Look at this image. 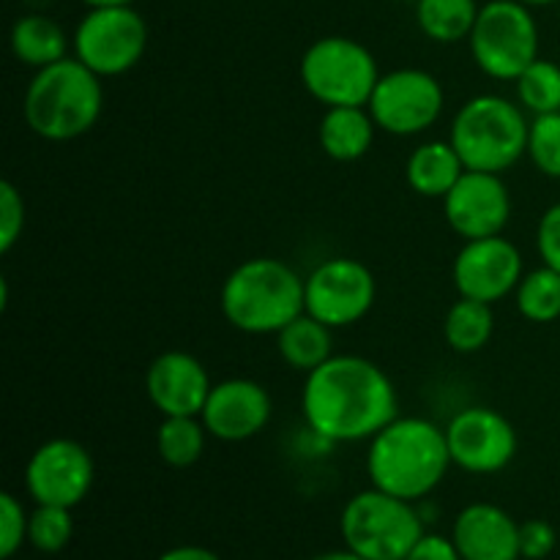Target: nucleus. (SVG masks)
<instances>
[{"label": "nucleus", "instance_id": "9d476101", "mask_svg": "<svg viewBox=\"0 0 560 560\" xmlns=\"http://www.w3.org/2000/svg\"><path fill=\"white\" fill-rule=\"evenodd\" d=\"M443 85L424 69H394L381 74L366 109L381 131L413 137L432 129L443 113Z\"/></svg>", "mask_w": 560, "mask_h": 560}, {"label": "nucleus", "instance_id": "dca6fc26", "mask_svg": "<svg viewBox=\"0 0 560 560\" xmlns=\"http://www.w3.org/2000/svg\"><path fill=\"white\" fill-rule=\"evenodd\" d=\"M273 413L271 394L249 377H230L213 383L200 419L208 435L224 443H241L260 435Z\"/></svg>", "mask_w": 560, "mask_h": 560}, {"label": "nucleus", "instance_id": "4c0bfd02", "mask_svg": "<svg viewBox=\"0 0 560 560\" xmlns=\"http://www.w3.org/2000/svg\"><path fill=\"white\" fill-rule=\"evenodd\" d=\"M520 3H525V5H552V3H560V0H520Z\"/></svg>", "mask_w": 560, "mask_h": 560}, {"label": "nucleus", "instance_id": "c756f323", "mask_svg": "<svg viewBox=\"0 0 560 560\" xmlns=\"http://www.w3.org/2000/svg\"><path fill=\"white\" fill-rule=\"evenodd\" d=\"M27 520L31 514L22 509L11 492L0 495V558L9 560L27 541Z\"/></svg>", "mask_w": 560, "mask_h": 560}, {"label": "nucleus", "instance_id": "2eb2a0df", "mask_svg": "<svg viewBox=\"0 0 560 560\" xmlns=\"http://www.w3.org/2000/svg\"><path fill=\"white\" fill-rule=\"evenodd\" d=\"M443 213L463 241L503 235L512 219V195L498 173L465 170L463 178L443 197Z\"/></svg>", "mask_w": 560, "mask_h": 560}, {"label": "nucleus", "instance_id": "f03ea898", "mask_svg": "<svg viewBox=\"0 0 560 560\" xmlns=\"http://www.w3.org/2000/svg\"><path fill=\"white\" fill-rule=\"evenodd\" d=\"M446 430L419 416H397L370 441L366 474L372 487L405 501H424L452 468Z\"/></svg>", "mask_w": 560, "mask_h": 560}, {"label": "nucleus", "instance_id": "a211bd4d", "mask_svg": "<svg viewBox=\"0 0 560 560\" xmlns=\"http://www.w3.org/2000/svg\"><path fill=\"white\" fill-rule=\"evenodd\" d=\"M452 541L463 560H520V523L495 503H470L454 523Z\"/></svg>", "mask_w": 560, "mask_h": 560}, {"label": "nucleus", "instance_id": "f257e3e1", "mask_svg": "<svg viewBox=\"0 0 560 560\" xmlns=\"http://www.w3.org/2000/svg\"><path fill=\"white\" fill-rule=\"evenodd\" d=\"M306 427L328 443L372 441L397 419V388L364 355H331L312 370L301 392Z\"/></svg>", "mask_w": 560, "mask_h": 560}, {"label": "nucleus", "instance_id": "a878e982", "mask_svg": "<svg viewBox=\"0 0 560 560\" xmlns=\"http://www.w3.org/2000/svg\"><path fill=\"white\" fill-rule=\"evenodd\" d=\"M514 304L517 312L530 323H556L560 317V271L545 266L525 273L514 290Z\"/></svg>", "mask_w": 560, "mask_h": 560}, {"label": "nucleus", "instance_id": "c85d7f7f", "mask_svg": "<svg viewBox=\"0 0 560 560\" xmlns=\"http://www.w3.org/2000/svg\"><path fill=\"white\" fill-rule=\"evenodd\" d=\"M536 170L547 178H560V113L534 115L528 131V153Z\"/></svg>", "mask_w": 560, "mask_h": 560}, {"label": "nucleus", "instance_id": "4be33fe9", "mask_svg": "<svg viewBox=\"0 0 560 560\" xmlns=\"http://www.w3.org/2000/svg\"><path fill=\"white\" fill-rule=\"evenodd\" d=\"M277 350L284 364L310 375L334 355V328L301 312L277 334Z\"/></svg>", "mask_w": 560, "mask_h": 560}, {"label": "nucleus", "instance_id": "39448f33", "mask_svg": "<svg viewBox=\"0 0 560 560\" xmlns=\"http://www.w3.org/2000/svg\"><path fill=\"white\" fill-rule=\"evenodd\" d=\"M528 131L530 120L523 104L498 93H481L454 115L448 140L465 170L503 175L528 153Z\"/></svg>", "mask_w": 560, "mask_h": 560}, {"label": "nucleus", "instance_id": "4468645a", "mask_svg": "<svg viewBox=\"0 0 560 560\" xmlns=\"http://www.w3.org/2000/svg\"><path fill=\"white\" fill-rule=\"evenodd\" d=\"M523 277V255L503 235L465 241V246L454 257V288L465 299L495 304V301H503L509 293H514Z\"/></svg>", "mask_w": 560, "mask_h": 560}, {"label": "nucleus", "instance_id": "f704fd0d", "mask_svg": "<svg viewBox=\"0 0 560 560\" xmlns=\"http://www.w3.org/2000/svg\"><path fill=\"white\" fill-rule=\"evenodd\" d=\"M159 560H222V558H219L217 552L206 550V547L184 545V547H173V550H167Z\"/></svg>", "mask_w": 560, "mask_h": 560}, {"label": "nucleus", "instance_id": "412c9836", "mask_svg": "<svg viewBox=\"0 0 560 560\" xmlns=\"http://www.w3.org/2000/svg\"><path fill=\"white\" fill-rule=\"evenodd\" d=\"M71 38L63 27L44 14H25L11 27V52L31 69H44L69 58Z\"/></svg>", "mask_w": 560, "mask_h": 560}, {"label": "nucleus", "instance_id": "1a4fd4ad", "mask_svg": "<svg viewBox=\"0 0 560 560\" xmlns=\"http://www.w3.org/2000/svg\"><path fill=\"white\" fill-rule=\"evenodd\" d=\"M71 49L98 77H120L145 55L148 25L131 5L91 9L71 36Z\"/></svg>", "mask_w": 560, "mask_h": 560}, {"label": "nucleus", "instance_id": "6e6552de", "mask_svg": "<svg viewBox=\"0 0 560 560\" xmlns=\"http://www.w3.org/2000/svg\"><path fill=\"white\" fill-rule=\"evenodd\" d=\"M468 44L474 63L487 77L514 82L539 58V25L530 5L520 0H490L479 9Z\"/></svg>", "mask_w": 560, "mask_h": 560}, {"label": "nucleus", "instance_id": "aec40b11", "mask_svg": "<svg viewBox=\"0 0 560 560\" xmlns=\"http://www.w3.org/2000/svg\"><path fill=\"white\" fill-rule=\"evenodd\" d=\"M465 164L454 151L452 140L421 142L405 162V180L410 189L430 200H443L452 186L463 178Z\"/></svg>", "mask_w": 560, "mask_h": 560}, {"label": "nucleus", "instance_id": "ddd939ff", "mask_svg": "<svg viewBox=\"0 0 560 560\" xmlns=\"http://www.w3.org/2000/svg\"><path fill=\"white\" fill-rule=\"evenodd\" d=\"M96 465L91 452L71 438H52L31 454L25 468L27 495L38 506L74 509L91 492Z\"/></svg>", "mask_w": 560, "mask_h": 560}, {"label": "nucleus", "instance_id": "bb28decb", "mask_svg": "<svg viewBox=\"0 0 560 560\" xmlns=\"http://www.w3.org/2000/svg\"><path fill=\"white\" fill-rule=\"evenodd\" d=\"M517 102L534 115L560 113V66L556 60L536 58L523 74L514 80Z\"/></svg>", "mask_w": 560, "mask_h": 560}, {"label": "nucleus", "instance_id": "0eeeda50", "mask_svg": "<svg viewBox=\"0 0 560 560\" xmlns=\"http://www.w3.org/2000/svg\"><path fill=\"white\" fill-rule=\"evenodd\" d=\"M377 80L375 55L355 38H317L301 58L306 93L326 107H366Z\"/></svg>", "mask_w": 560, "mask_h": 560}, {"label": "nucleus", "instance_id": "f3484780", "mask_svg": "<svg viewBox=\"0 0 560 560\" xmlns=\"http://www.w3.org/2000/svg\"><path fill=\"white\" fill-rule=\"evenodd\" d=\"M211 388L206 364L184 350L156 355L145 372V394L162 416H200Z\"/></svg>", "mask_w": 560, "mask_h": 560}, {"label": "nucleus", "instance_id": "6ab92c4d", "mask_svg": "<svg viewBox=\"0 0 560 560\" xmlns=\"http://www.w3.org/2000/svg\"><path fill=\"white\" fill-rule=\"evenodd\" d=\"M375 131L377 126L366 107H326L317 126V140L334 162H359L370 153Z\"/></svg>", "mask_w": 560, "mask_h": 560}, {"label": "nucleus", "instance_id": "7c9ffc66", "mask_svg": "<svg viewBox=\"0 0 560 560\" xmlns=\"http://www.w3.org/2000/svg\"><path fill=\"white\" fill-rule=\"evenodd\" d=\"M25 230V200L11 180L0 184V252L9 255Z\"/></svg>", "mask_w": 560, "mask_h": 560}, {"label": "nucleus", "instance_id": "20e7f679", "mask_svg": "<svg viewBox=\"0 0 560 560\" xmlns=\"http://www.w3.org/2000/svg\"><path fill=\"white\" fill-rule=\"evenodd\" d=\"M102 77L82 60L63 58L33 74L22 102V115L33 135L49 142L77 140L102 118Z\"/></svg>", "mask_w": 560, "mask_h": 560}, {"label": "nucleus", "instance_id": "cd10ccee", "mask_svg": "<svg viewBox=\"0 0 560 560\" xmlns=\"http://www.w3.org/2000/svg\"><path fill=\"white\" fill-rule=\"evenodd\" d=\"M74 534V520H71V509L63 506H38L31 512L27 520V541L36 547L38 552H60L71 541Z\"/></svg>", "mask_w": 560, "mask_h": 560}, {"label": "nucleus", "instance_id": "72a5a7b5", "mask_svg": "<svg viewBox=\"0 0 560 560\" xmlns=\"http://www.w3.org/2000/svg\"><path fill=\"white\" fill-rule=\"evenodd\" d=\"M405 560H463V556H459L457 545L446 536L424 534Z\"/></svg>", "mask_w": 560, "mask_h": 560}, {"label": "nucleus", "instance_id": "58836bf2", "mask_svg": "<svg viewBox=\"0 0 560 560\" xmlns=\"http://www.w3.org/2000/svg\"><path fill=\"white\" fill-rule=\"evenodd\" d=\"M520 560H525V558H520Z\"/></svg>", "mask_w": 560, "mask_h": 560}, {"label": "nucleus", "instance_id": "393cba45", "mask_svg": "<svg viewBox=\"0 0 560 560\" xmlns=\"http://www.w3.org/2000/svg\"><path fill=\"white\" fill-rule=\"evenodd\" d=\"M208 430L200 416H162L156 452L170 468H191L206 452Z\"/></svg>", "mask_w": 560, "mask_h": 560}, {"label": "nucleus", "instance_id": "b1692460", "mask_svg": "<svg viewBox=\"0 0 560 560\" xmlns=\"http://www.w3.org/2000/svg\"><path fill=\"white\" fill-rule=\"evenodd\" d=\"M479 9L476 0H416V22L432 42L457 44L470 36Z\"/></svg>", "mask_w": 560, "mask_h": 560}, {"label": "nucleus", "instance_id": "5701e85b", "mask_svg": "<svg viewBox=\"0 0 560 560\" xmlns=\"http://www.w3.org/2000/svg\"><path fill=\"white\" fill-rule=\"evenodd\" d=\"M492 331H495L492 304L459 295V301L448 306L446 320H443V337L454 353H479L490 345Z\"/></svg>", "mask_w": 560, "mask_h": 560}, {"label": "nucleus", "instance_id": "473e14b6", "mask_svg": "<svg viewBox=\"0 0 560 560\" xmlns=\"http://www.w3.org/2000/svg\"><path fill=\"white\" fill-rule=\"evenodd\" d=\"M536 252L545 266L560 271V202L547 208L536 224Z\"/></svg>", "mask_w": 560, "mask_h": 560}, {"label": "nucleus", "instance_id": "f8f14e48", "mask_svg": "<svg viewBox=\"0 0 560 560\" xmlns=\"http://www.w3.org/2000/svg\"><path fill=\"white\" fill-rule=\"evenodd\" d=\"M446 443L452 463L465 474L490 476L509 468L517 457V430L495 408L470 405L446 424Z\"/></svg>", "mask_w": 560, "mask_h": 560}, {"label": "nucleus", "instance_id": "7ed1b4c3", "mask_svg": "<svg viewBox=\"0 0 560 560\" xmlns=\"http://www.w3.org/2000/svg\"><path fill=\"white\" fill-rule=\"evenodd\" d=\"M224 320L244 334H279L306 312V279L277 257H249L219 293Z\"/></svg>", "mask_w": 560, "mask_h": 560}, {"label": "nucleus", "instance_id": "e433bc0d", "mask_svg": "<svg viewBox=\"0 0 560 560\" xmlns=\"http://www.w3.org/2000/svg\"><path fill=\"white\" fill-rule=\"evenodd\" d=\"M91 9H107V5H131L135 0H82Z\"/></svg>", "mask_w": 560, "mask_h": 560}, {"label": "nucleus", "instance_id": "2f4dec72", "mask_svg": "<svg viewBox=\"0 0 560 560\" xmlns=\"http://www.w3.org/2000/svg\"><path fill=\"white\" fill-rule=\"evenodd\" d=\"M558 545L556 528L547 520H528L520 525V556L525 560H545Z\"/></svg>", "mask_w": 560, "mask_h": 560}, {"label": "nucleus", "instance_id": "9b49d317", "mask_svg": "<svg viewBox=\"0 0 560 560\" xmlns=\"http://www.w3.org/2000/svg\"><path fill=\"white\" fill-rule=\"evenodd\" d=\"M375 299V273L355 257H328L306 277V312L331 328L364 320Z\"/></svg>", "mask_w": 560, "mask_h": 560}, {"label": "nucleus", "instance_id": "423d86ee", "mask_svg": "<svg viewBox=\"0 0 560 560\" xmlns=\"http://www.w3.org/2000/svg\"><path fill=\"white\" fill-rule=\"evenodd\" d=\"M348 550L366 560H405L424 536V520L413 501L377 487L348 501L339 517Z\"/></svg>", "mask_w": 560, "mask_h": 560}, {"label": "nucleus", "instance_id": "c9c22d12", "mask_svg": "<svg viewBox=\"0 0 560 560\" xmlns=\"http://www.w3.org/2000/svg\"><path fill=\"white\" fill-rule=\"evenodd\" d=\"M312 560H366V558L355 556L353 550H337V552H323V556H317Z\"/></svg>", "mask_w": 560, "mask_h": 560}]
</instances>
